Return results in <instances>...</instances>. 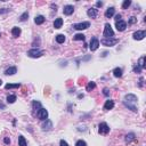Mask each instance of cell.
Here are the masks:
<instances>
[{
	"label": "cell",
	"mask_w": 146,
	"mask_h": 146,
	"mask_svg": "<svg viewBox=\"0 0 146 146\" xmlns=\"http://www.w3.org/2000/svg\"><path fill=\"white\" fill-rule=\"evenodd\" d=\"M19 87H21L19 83H8L5 86V88L6 89H14V88H19Z\"/></svg>",
	"instance_id": "18"
},
{
	"label": "cell",
	"mask_w": 146,
	"mask_h": 146,
	"mask_svg": "<svg viewBox=\"0 0 146 146\" xmlns=\"http://www.w3.org/2000/svg\"><path fill=\"white\" fill-rule=\"evenodd\" d=\"M0 37H1V33H0Z\"/></svg>",
	"instance_id": "41"
},
{
	"label": "cell",
	"mask_w": 146,
	"mask_h": 146,
	"mask_svg": "<svg viewBox=\"0 0 146 146\" xmlns=\"http://www.w3.org/2000/svg\"><path fill=\"white\" fill-rule=\"evenodd\" d=\"M87 14H88V16H89L90 18H96V16L98 14V10L96 8H90V9H88Z\"/></svg>",
	"instance_id": "12"
},
{
	"label": "cell",
	"mask_w": 146,
	"mask_h": 146,
	"mask_svg": "<svg viewBox=\"0 0 146 146\" xmlns=\"http://www.w3.org/2000/svg\"><path fill=\"white\" fill-rule=\"evenodd\" d=\"M104 95L105 96H109V89H107V88H105L104 89Z\"/></svg>",
	"instance_id": "38"
},
{
	"label": "cell",
	"mask_w": 146,
	"mask_h": 146,
	"mask_svg": "<svg viewBox=\"0 0 146 146\" xmlns=\"http://www.w3.org/2000/svg\"><path fill=\"white\" fill-rule=\"evenodd\" d=\"M73 11H74V7L71 6V5H66V6H64L63 8V13L65 15H71L73 14Z\"/></svg>",
	"instance_id": "11"
},
{
	"label": "cell",
	"mask_w": 146,
	"mask_h": 146,
	"mask_svg": "<svg viewBox=\"0 0 146 146\" xmlns=\"http://www.w3.org/2000/svg\"><path fill=\"white\" fill-rule=\"evenodd\" d=\"M115 26H116V30L118 31H124L126 30V27H127V23L121 19V21H119V22L115 23Z\"/></svg>",
	"instance_id": "10"
},
{
	"label": "cell",
	"mask_w": 146,
	"mask_h": 146,
	"mask_svg": "<svg viewBox=\"0 0 146 146\" xmlns=\"http://www.w3.org/2000/svg\"><path fill=\"white\" fill-rule=\"evenodd\" d=\"M32 106H33V109L34 110H37V109H41V103L40 102H37V101H34L33 102V104H32Z\"/></svg>",
	"instance_id": "27"
},
{
	"label": "cell",
	"mask_w": 146,
	"mask_h": 146,
	"mask_svg": "<svg viewBox=\"0 0 146 146\" xmlns=\"http://www.w3.org/2000/svg\"><path fill=\"white\" fill-rule=\"evenodd\" d=\"M132 37H134L135 40H142V39H144L146 37V32L145 31H137V32L134 33Z\"/></svg>",
	"instance_id": "9"
},
{
	"label": "cell",
	"mask_w": 146,
	"mask_h": 146,
	"mask_svg": "<svg viewBox=\"0 0 146 146\" xmlns=\"http://www.w3.org/2000/svg\"><path fill=\"white\" fill-rule=\"evenodd\" d=\"M113 107H114V102L111 101V99H109V101L105 102L104 104V110L105 111H109V110H112Z\"/></svg>",
	"instance_id": "13"
},
{
	"label": "cell",
	"mask_w": 146,
	"mask_h": 146,
	"mask_svg": "<svg viewBox=\"0 0 146 146\" xmlns=\"http://www.w3.org/2000/svg\"><path fill=\"white\" fill-rule=\"evenodd\" d=\"M115 21H116V22H119V21H121V15H120V14H118V15H115Z\"/></svg>",
	"instance_id": "36"
},
{
	"label": "cell",
	"mask_w": 146,
	"mask_h": 146,
	"mask_svg": "<svg viewBox=\"0 0 146 146\" xmlns=\"http://www.w3.org/2000/svg\"><path fill=\"white\" fill-rule=\"evenodd\" d=\"M103 35L105 37V39H107V38H112L114 35V31L112 30V27L110 25L109 23H106L105 24V27H104V33Z\"/></svg>",
	"instance_id": "3"
},
{
	"label": "cell",
	"mask_w": 146,
	"mask_h": 146,
	"mask_svg": "<svg viewBox=\"0 0 146 146\" xmlns=\"http://www.w3.org/2000/svg\"><path fill=\"white\" fill-rule=\"evenodd\" d=\"M86 142L85 140H78L77 142V144H75V146H86Z\"/></svg>",
	"instance_id": "31"
},
{
	"label": "cell",
	"mask_w": 146,
	"mask_h": 146,
	"mask_svg": "<svg viewBox=\"0 0 146 146\" xmlns=\"http://www.w3.org/2000/svg\"><path fill=\"white\" fill-rule=\"evenodd\" d=\"M96 5H97V7H102V6H103V2H102V1H98Z\"/></svg>",
	"instance_id": "39"
},
{
	"label": "cell",
	"mask_w": 146,
	"mask_h": 146,
	"mask_svg": "<svg viewBox=\"0 0 146 146\" xmlns=\"http://www.w3.org/2000/svg\"><path fill=\"white\" fill-rule=\"evenodd\" d=\"M98 131H99V134H102V135H107V134L110 132V127L105 123V122H102V123L99 124V129H98Z\"/></svg>",
	"instance_id": "6"
},
{
	"label": "cell",
	"mask_w": 146,
	"mask_h": 146,
	"mask_svg": "<svg viewBox=\"0 0 146 146\" xmlns=\"http://www.w3.org/2000/svg\"><path fill=\"white\" fill-rule=\"evenodd\" d=\"M136 21H137V18L136 17H130V19H129V24H134V23H136Z\"/></svg>",
	"instance_id": "33"
},
{
	"label": "cell",
	"mask_w": 146,
	"mask_h": 146,
	"mask_svg": "<svg viewBox=\"0 0 146 146\" xmlns=\"http://www.w3.org/2000/svg\"><path fill=\"white\" fill-rule=\"evenodd\" d=\"M60 146H69V145H68V143L65 142V140H63V139H62V140H60Z\"/></svg>",
	"instance_id": "34"
},
{
	"label": "cell",
	"mask_w": 146,
	"mask_h": 146,
	"mask_svg": "<svg viewBox=\"0 0 146 146\" xmlns=\"http://www.w3.org/2000/svg\"><path fill=\"white\" fill-rule=\"evenodd\" d=\"M62 25H63V19L60 18V17L55 19V22H54V27L55 29H60V27H62Z\"/></svg>",
	"instance_id": "16"
},
{
	"label": "cell",
	"mask_w": 146,
	"mask_h": 146,
	"mask_svg": "<svg viewBox=\"0 0 146 146\" xmlns=\"http://www.w3.org/2000/svg\"><path fill=\"white\" fill-rule=\"evenodd\" d=\"M124 105L128 109H130L134 112H137V107H136V103H137V96L134 94H128L124 96Z\"/></svg>",
	"instance_id": "1"
},
{
	"label": "cell",
	"mask_w": 146,
	"mask_h": 146,
	"mask_svg": "<svg viewBox=\"0 0 146 146\" xmlns=\"http://www.w3.org/2000/svg\"><path fill=\"white\" fill-rule=\"evenodd\" d=\"M95 87H96V83L91 81V82H89L88 85H87V88H86V89H87V91H91L93 89H95Z\"/></svg>",
	"instance_id": "22"
},
{
	"label": "cell",
	"mask_w": 146,
	"mask_h": 146,
	"mask_svg": "<svg viewBox=\"0 0 146 146\" xmlns=\"http://www.w3.org/2000/svg\"><path fill=\"white\" fill-rule=\"evenodd\" d=\"M37 115H38V118H39L40 120H47V116H48V112H47V110H46V109L41 107V109L38 111Z\"/></svg>",
	"instance_id": "8"
},
{
	"label": "cell",
	"mask_w": 146,
	"mask_h": 146,
	"mask_svg": "<svg viewBox=\"0 0 146 146\" xmlns=\"http://www.w3.org/2000/svg\"><path fill=\"white\" fill-rule=\"evenodd\" d=\"M130 5H131V1H130V0H126L123 4H122V8H123V9H127V8L129 7Z\"/></svg>",
	"instance_id": "30"
},
{
	"label": "cell",
	"mask_w": 146,
	"mask_h": 146,
	"mask_svg": "<svg viewBox=\"0 0 146 146\" xmlns=\"http://www.w3.org/2000/svg\"><path fill=\"white\" fill-rule=\"evenodd\" d=\"M134 139H135V134H132V132L126 136V142H128V143H130L131 140H134Z\"/></svg>",
	"instance_id": "24"
},
{
	"label": "cell",
	"mask_w": 146,
	"mask_h": 146,
	"mask_svg": "<svg viewBox=\"0 0 146 146\" xmlns=\"http://www.w3.org/2000/svg\"><path fill=\"white\" fill-rule=\"evenodd\" d=\"M18 144L19 146H26V140L23 136H19L18 137Z\"/></svg>",
	"instance_id": "23"
},
{
	"label": "cell",
	"mask_w": 146,
	"mask_h": 146,
	"mask_svg": "<svg viewBox=\"0 0 146 146\" xmlns=\"http://www.w3.org/2000/svg\"><path fill=\"white\" fill-rule=\"evenodd\" d=\"M29 17V14H27V11H25L24 14H22L21 15V17H19V21H22V22H24V21H26V18Z\"/></svg>",
	"instance_id": "29"
},
{
	"label": "cell",
	"mask_w": 146,
	"mask_h": 146,
	"mask_svg": "<svg viewBox=\"0 0 146 146\" xmlns=\"http://www.w3.org/2000/svg\"><path fill=\"white\" fill-rule=\"evenodd\" d=\"M113 74H114V77H116V78H120V77H122V70H121L120 68L114 69V71H113Z\"/></svg>",
	"instance_id": "19"
},
{
	"label": "cell",
	"mask_w": 146,
	"mask_h": 146,
	"mask_svg": "<svg viewBox=\"0 0 146 146\" xmlns=\"http://www.w3.org/2000/svg\"><path fill=\"white\" fill-rule=\"evenodd\" d=\"M45 17L42 15H39V16H35V18H34V22H35V24H38V25H40V24H42V23L45 22Z\"/></svg>",
	"instance_id": "17"
},
{
	"label": "cell",
	"mask_w": 146,
	"mask_h": 146,
	"mask_svg": "<svg viewBox=\"0 0 146 146\" xmlns=\"http://www.w3.org/2000/svg\"><path fill=\"white\" fill-rule=\"evenodd\" d=\"M144 60H145V57H144V56L140 57V60H139V64H138L139 68H142V69H145L146 68V65L144 64Z\"/></svg>",
	"instance_id": "28"
},
{
	"label": "cell",
	"mask_w": 146,
	"mask_h": 146,
	"mask_svg": "<svg viewBox=\"0 0 146 146\" xmlns=\"http://www.w3.org/2000/svg\"><path fill=\"white\" fill-rule=\"evenodd\" d=\"M73 39H74V40H85V35H83L82 33H78L73 37Z\"/></svg>",
	"instance_id": "26"
},
{
	"label": "cell",
	"mask_w": 146,
	"mask_h": 146,
	"mask_svg": "<svg viewBox=\"0 0 146 146\" xmlns=\"http://www.w3.org/2000/svg\"><path fill=\"white\" fill-rule=\"evenodd\" d=\"M4 13H8L7 8H2V9H0V14H4Z\"/></svg>",
	"instance_id": "35"
},
{
	"label": "cell",
	"mask_w": 146,
	"mask_h": 146,
	"mask_svg": "<svg viewBox=\"0 0 146 146\" xmlns=\"http://www.w3.org/2000/svg\"><path fill=\"white\" fill-rule=\"evenodd\" d=\"M98 47H99V40H98L97 38H93L90 40V50L95 52V50L98 49Z\"/></svg>",
	"instance_id": "7"
},
{
	"label": "cell",
	"mask_w": 146,
	"mask_h": 146,
	"mask_svg": "<svg viewBox=\"0 0 146 146\" xmlns=\"http://www.w3.org/2000/svg\"><path fill=\"white\" fill-rule=\"evenodd\" d=\"M119 42V40L118 39H113V38H107V39H102L101 40V43L102 45H104L106 46V47H112V46L116 45Z\"/></svg>",
	"instance_id": "2"
},
{
	"label": "cell",
	"mask_w": 146,
	"mask_h": 146,
	"mask_svg": "<svg viewBox=\"0 0 146 146\" xmlns=\"http://www.w3.org/2000/svg\"><path fill=\"white\" fill-rule=\"evenodd\" d=\"M4 142H5V144H9V143H10V139L8 138V137H6V138L4 139Z\"/></svg>",
	"instance_id": "37"
},
{
	"label": "cell",
	"mask_w": 146,
	"mask_h": 146,
	"mask_svg": "<svg viewBox=\"0 0 146 146\" xmlns=\"http://www.w3.org/2000/svg\"><path fill=\"white\" fill-rule=\"evenodd\" d=\"M15 101H16V96H15V95H9V96L7 97V102H8V103H10V104H13Z\"/></svg>",
	"instance_id": "25"
},
{
	"label": "cell",
	"mask_w": 146,
	"mask_h": 146,
	"mask_svg": "<svg viewBox=\"0 0 146 146\" xmlns=\"http://www.w3.org/2000/svg\"><path fill=\"white\" fill-rule=\"evenodd\" d=\"M16 72H17V69L15 68V66H11V68H8L6 71H5V74L6 75H13L15 74Z\"/></svg>",
	"instance_id": "15"
},
{
	"label": "cell",
	"mask_w": 146,
	"mask_h": 146,
	"mask_svg": "<svg viewBox=\"0 0 146 146\" xmlns=\"http://www.w3.org/2000/svg\"><path fill=\"white\" fill-rule=\"evenodd\" d=\"M90 26L89 22H82V23H77V24H73V29L75 30H86Z\"/></svg>",
	"instance_id": "5"
},
{
	"label": "cell",
	"mask_w": 146,
	"mask_h": 146,
	"mask_svg": "<svg viewBox=\"0 0 146 146\" xmlns=\"http://www.w3.org/2000/svg\"><path fill=\"white\" fill-rule=\"evenodd\" d=\"M114 13H115V9H114V7H110L107 10L105 11V17H107V18H111V17L114 15Z\"/></svg>",
	"instance_id": "14"
},
{
	"label": "cell",
	"mask_w": 146,
	"mask_h": 146,
	"mask_svg": "<svg viewBox=\"0 0 146 146\" xmlns=\"http://www.w3.org/2000/svg\"><path fill=\"white\" fill-rule=\"evenodd\" d=\"M140 71H142V68H139L138 65L134 68V72H135V73H140Z\"/></svg>",
	"instance_id": "32"
},
{
	"label": "cell",
	"mask_w": 146,
	"mask_h": 146,
	"mask_svg": "<svg viewBox=\"0 0 146 146\" xmlns=\"http://www.w3.org/2000/svg\"><path fill=\"white\" fill-rule=\"evenodd\" d=\"M1 83H2V81H1V79H0V86H1Z\"/></svg>",
	"instance_id": "40"
},
{
	"label": "cell",
	"mask_w": 146,
	"mask_h": 146,
	"mask_svg": "<svg viewBox=\"0 0 146 146\" xmlns=\"http://www.w3.org/2000/svg\"><path fill=\"white\" fill-rule=\"evenodd\" d=\"M42 54H43V52H42V50L33 48V49H30V50L27 52V56L32 57V58H38V57L42 56Z\"/></svg>",
	"instance_id": "4"
},
{
	"label": "cell",
	"mask_w": 146,
	"mask_h": 146,
	"mask_svg": "<svg viewBox=\"0 0 146 146\" xmlns=\"http://www.w3.org/2000/svg\"><path fill=\"white\" fill-rule=\"evenodd\" d=\"M56 41H57V43H63V42L65 41V35H64V34H57Z\"/></svg>",
	"instance_id": "21"
},
{
	"label": "cell",
	"mask_w": 146,
	"mask_h": 146,
	"mask_svg": "<svg viewBox=\"0 0 146 146\" xmlns=\"http://www.w3.org/2000/svg\"><path fill=\"white\" fill-rule=\"evenodd\" d=\"M11 34H13V37H18L19 34H21V29L19 27H13V30H11Z\"/></svg>",
	"instance_id": "20"
}]
</instances>
